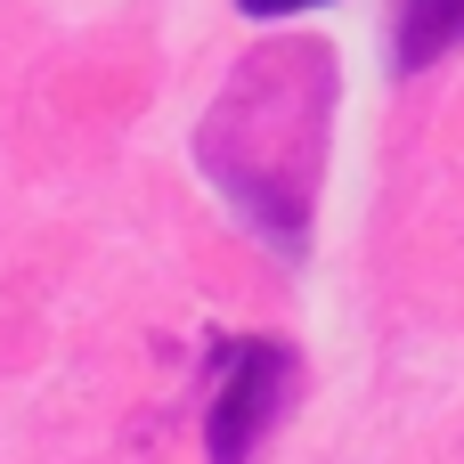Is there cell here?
Here are the masks:
<instances>
[{
    "mask_svg": "<svg viewBox=\"0 0 464 464\" xmlns=\"http://www.w3.org/2000/svg\"><path fill=\"white\" fill-rule=\"evenodd\" d=\"M334 90H343L334 49L310 41V33H285V41H261L220 82V98L196 122L204 179L277 253L310 245L318 179H326V139H334Z\"/></svg>",
    "mask_w": 464,
    "mask_h": 464,
    "instance_id": "1",
    "label": "cell"
},
{
    "mask_svg": "<svg viewBox=\"0 0 464 464\" xmlns=\"http://www.w3.org/2000/svg\"><path fill=\"white\" fill-rule=\"evenodd\" d=\"M302 392V351L261 334V343H228L220 383H212V416H204V449L212 464H253L261 440L277 432V416Z\"/></svg>",
    "mask_w": 464,
    "mask_h": 464,
    "instance_id": "2",
    "label": "cell"
},
{
    "mask_svg": "<svg viewBox=\"0 0 464 464\" xmlns=\"http://www.w3.org/2000/svg\"><path fill=\"white\" fill-rule=\"evenodd\" d=\"M464 49V0H400V65L424 73Z\"/></svg>",
    "mask_w": 464,
    "mask_h": 464,
    "instance_id": "3",
    "label": "cell"
},
{
    "mask_svg": "<svg viewBox=\"0 0 464 464\" xmlns=\"http://www.w3.org/2000/svg\"><path fill=\"white\" fill-rule=\"evenodd\" d=\"M245 16H261V24H277V16H302V8H326V0H237Z\"/></svg>",
    "mask_w": 464,
    "mask_h": 464,
    "instance_id": "4",
    "label": "cell"
}]
</instances>
